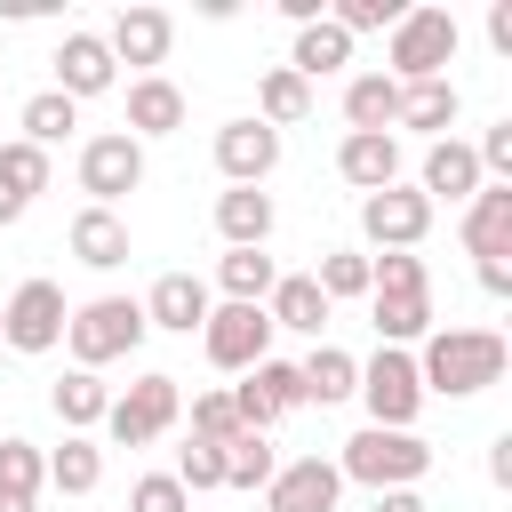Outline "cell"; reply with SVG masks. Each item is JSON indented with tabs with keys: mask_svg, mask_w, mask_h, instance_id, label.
<instances>
[{
	"mask_svg": "<svg viewBox=\"0 0 512 512\" xmlns=\"http://www.w3.org/2000/svg\"><path fill=\"white\" fill-rule=\"evenodd\" d=\"M360 232H368L384 256H392V248H416V240L432 232V200L408 192V184H384V192L360 200Z\"/></svg>",
	"mask_w": 512,
	"mask_h": 512,
	"instance_id": "cell-12",
	"label": "cell"
},
{
	"mask_svg": "<svg viewBox=\"0 0 512 512\" xmlns=\"http://www.w3.org/2000/svg\"><path fill=\"white\" fill-rule=\"evenodd\" d=\"M272 280H280V264H272L264 248H224V256H216V288H224V304H264Z\"/></svg>",
	"mask_w": 512,
	"mask_h": 512,
	"instance_id": "cell-27",
	"label": "cell"
},
{
	"mask_svg": "<svg viewBox=\"0 0 512 512\" xmlns=\"http://www.w3.org/2000/svg\"><path fill=\"white\" fill-rule=\"evenodd\" d=\"M216 168H224V184H264L280 168V136L264 120H224L216 128Z\"/></svg>",
	"mask_w": 512,
	"mask_h": 512,
	"instance_id": "cell-15",
	"label": "cell"
},
{
	"mask_svg": "<svg viewBox=\"0 0 512 512\" xmlns=\"http://www.w3.org/2000/svg\"><path fill=\"white\" fill-rule=\"evenodd\" d=\"M456 112H464V96H456V80H424V88H400V120L392 128H416V136H448L456 128Z\"/></svg>",
	"mask_w": 512,
	"mask_h": 512,
	"instance_id": "cell-26",
	"label": "cell"
},
{
	"mask_svg": "<svg viewBox=\"0 0 512 512\" xmlns=\"http://www.w3.org/2000/svg\"><path fill=\"white\" fill-rule=\"evenodd\" d=\"M192 440H208V448L240 440V408H232V392H192Z\"/></svg>",
	"mask_w": 512,
	"mask_h": 512,
	"instance_id": "cell-39",
	"label": "cell"
},
{
	"mask_svg": "<svg viewBox=\"0 0 512 512\" xmlns=\"http://www.w3.org/2000/svg\"><path fill=\"white\" fill-rule=\"evenodd\" d=\"M104 48H112V64H144V72H152V64H168V48H176V16L152 8V0H136V8L112 16Z\"/></svg>",
	"mask_w": 512,
	"mask_h": 512,
	"instance_id": "cell-13",
	"label": "cell"
},
{
	"mask_svg": "<svg viewBox=\"0 0 512 512\" xmlns=\"http://www.w3.org/2000/svg\"><path fill=\"white\" fill-rule=\"evenodd\" d=\"M344 120H352V136H392V120H400V80L360 72V80L344 88Z\"/></svg>",
	"mask_w": 512,
	"mask_h": 512,
	"instance_id": "cell-25",
	"label": "cell"
},
{
	"mask_svg": "<svg viewBox=\"0 0 512 512\" xmlns=\"http://www.w3.org/2000/svg\"><path fill=\"white\" fill-rule=\"evenodd\" d=\"M504 336L496 328H432L424 352H416V384L440 392V400H472L488 384H504Z\"/></svg>",
	"mask_w": 512,
	"mask_h": 512,
	"instance_id": "cell-1",
	"label": "cell"
},
{
	"mask_svg": "<svg viewBox=\"0 0 512 512\" xmlns=\"http://www.w3.org/2000/svg\"><path fill=\"white\" fill-rule=\"evenodd\" d=\"M480 184H488V176H480V160H472V144H464V136H440V144L424 152V184H416L424 200H456V208H464Z\"/></svg>",
	"mask_w": 512,
	"mask_h": 512,
	"instance_id": "cell-19",
	"label": "cell"
},
{
	"mask_svg": "<svg viewBox=\"0 0 512 512\" xmlns=\"http://www.w3.org/2000/svg\"><path fill=\"white\" fill-rule=\"evenodd\" d=\"M16 216H24V200H16V192H8V184H0V232H8V224H16Z\"/></svg>",
	"mask_w": 512,
	"mask_h": 512,
	"instance_id": "cell-46",
	"label": "cell"
},
{
	"mask_svg": "<svg viewBox=\"0 0 512 512\" xmlns=\"http://www.w3.org/2000/svg\"><path fill=\"white\" fill-rule=\"evenodd\" d=\"M200 344H208V360H216V368L248 376L256 360H272V320H264V304H208Z\"/></svg>",
	"mask_w": 512,
	"mask_h": 512,
	"instance_id": "cell-9",
	"label": "cell"
},
{
	"mask_svg": "<svg viewBox=\"0 0 512 512\" xmlns=\"http://www.w3.org/2000/svg\"><path fill=\"white\" fill-rule=\"evenodd\" d=\"M96 480H104V448L80 440V432H64V448L48 456V488H64V496H96Z\"/></svg>",
	"mask_w": 512,
	"mask_h": 512,
	"instance_id": "cell-31",
	"label": "cell"
},
{
	"mask_svg": "<svg viewBox=\"0 0 512 512\" xmlns=\"http://www.w3.org/2000/svg\"><path fill=\"white\" fill-rule=\"evenodd\" d=\"M0 184L32 208V192H48V152H40V144H24V136H16V144H0Z\"/></svg>",
	"mask_w": 512,
	"mask_h": 512,
	"instance_id": "cell-37",
	"label": "cell"
},
{
	"mask_svg": "<svg viewBox=\"0 0 512 512\" xmlns=\"http://www.w3.org/2000/svg\"><path fill=\"white\" fill-rule=\"evenodd\" d=\"M296 384H304V400L336 408V400L360 392V360H352L344 344H312V360H296Z\"/></svg>",
	"mask_w": 512,
	"mask_h": 512,
	"instance_id": "cell-24",
	"label": "cell"
},
{
	"mask_svg": "<svg viewBox=\"0 0 512 512\" xmlns=\"http://www.w3.org/2000/svg\"><path fill=\"white\" fill-rule=\"evenodd\" d=\"M128 512H192V496L176 488V472H144L128 488Z\"/></svg>",
	"mask_w": 512,
	"mask_h": 512,
	"instance_id": "cell-41",
	"label": "cell"
},
{
	"mask_svg": "<svg viewBox=\"0 0 512 512\" xmlns=\"http://www.w3.org/2000/svg\"><path fill=\"white\" fill-rule=\"evenodd\" d=\"M64 344H72V368H104V360H128L144 344V304L136 296H88L72 320H64Z\"/></svg>",
	"mask_w": 512,
	"mask_h": 512,
	"instance_id": "cell-4",
	"label": "cell"
},
{
	"mask_svg": "<svg viewBox=\"0 0 512 512\" xmlns=\"http://www.w3.org/2000/svg\"><path fill=\"white\" fill-rule=\"evenodd\" d=\"M200 320H208V280H192V272H160L152 296H144V328H176V336H192Z\"/></svg>",
	"mask_w": 512,
	"mask_h": 512,
	"instance_id": "cell-20",
	"label": "cell"
},
{
	"mask_svg": "<svg viewBox=\"0 0 512 512\" xmlns=\"http://www.w3.org/2000/svg\"><path fill=\"white\" fill-rule=\"evenodd\" d=\"M368 296H432V272L416 248H392V256H368Z\"/></svg>",
	"mask_w": 512,
	"mask_h": 512,
	"instance_id": "cell-33",
	"label": "cell"
},
{
	"mask_svg": "<svg viewBox=\"0 0 512 512\" xmlns=\"http://www.w3.org/2000/svg\"><path fill=\"white\" fill-rule=\"evenodd\" d=\"M304 112H312V88H304V80H296L288 64H272V72L256 80V120H264V128L280 136V128H296Z\"/></svg>",
	"mask_w": 512,
	"mask_h": 512,
	"instance_id": "cell-30",
	"label": "cell"
},
{
	"mask_svg": "<svg viewBox=\"0 0 512 512\" xmlns=\"http://www.w3.org/2000/svg\"><path fill=\"white\" fill-rule=\"evenodd\" d=\"M40 480H48V456L32 448V440H0V496H24V504H40Z\"/></svg>",
	"mask_w": 512,
	"mask_h": 512,
	"instance_id": "cell-36",
	"label": "cell"
},
{
	"mask_svg": "<svg viewBox=\"0 0 512 512\" xmlns=\"http://www.w3.org/2000/svg\"><path fill=\"white\" fill-rule=\"evenodd\" d=\"M464 256H480V264H496V256H512V184H480L472 200H464Z\"/></svg>",
	"mask_w": 512,
	"mask_h": 512,
	"instance_id": "cell-16",
	"label": "cell"
},
{
	"mask_svg": "<svg viewBox=\"0 0 512 512\" xmlns=\"http://www.w3.org/2000/svg\"><path fill=\"white\" fill-rule=\"evenodd\" d=\"M344 64H352V40H344V32L328 24V16L296 32V56H288V72H296L304 88H312V80H328V72H344Z\"/></svg>",
	"mask_w": 512,
	"mask_h": 512,
	"instance_id": "cell-28",
	"label": "cell"
},
{
	"mask_svg": "<svg viewBox=\"0 0 512 512\" xmlns=\"http://www.w3.org/2000/svg\"><path fill=\"white\" fill-rule=\"evenodd\" d=\"M336 176L368 200V192H384V184H400V136H344L336 144Z\"/></svg>",
	"mask_w": 512,
	"mask_h": 512,
	"instance_id": "cell-18",
	"label": "cell"
},
{
	"mask_svg": "<svg viewBox=\"0 0 512 512\" xmlns=\"http://www.w3.org/2000/svg\"><path fill=\"white\" fill-rule=\"evenodd\" d=\"M184 416V392H176V376H136L128 392H112V408H104V432L120 440V448H152L168 424Z\"/></svg>",
	"mask_w": 512,
	"mask_h": 512,
	"instance_id": "cell-6",
	"label": "cell"
},
{
	"mask_svg": "<svg viewBox=\"0 0 512 512\" xmlns=\"http://www.w3.org/2000/svg\"><path fill=\"white\" fill-rule=\"evenodd\" d=\"M480 288H488V296H512V264H504V256H496V264H480Z\"/></svg>",
	"mask_w": 512,
	"mask_h": 512,
	"instance_id": "cell-43",
	"label": "cell"
},
{
	"mask_svg": "<svg viewBox=\"0 0 512 512\" xmlns=\"http://www.w3.org/2000/svg\"><path fill=\"white\" fill-rule=\"evenodd\" d=\"M0 512H40V504H24V496H0Z\"/></svg>",
	"mask_w": 512,
	"mask_h": 512,
	"instance_id": "cell-47",
	"label": "cell"
},
{
	"mask_svg": "<svg viewBox=\"0 0 512 512\" xmlns=\"http://www.w3.org/2000/svg\"><path fill=\"white\" fill-rule=\"evenodd\" d=\"M72 256H80L88 272H120V264H128V224H120L112 208H80V216H72Z\"/></svg>",
	"mask_w": 512,
	"mask_h": 512,
	"instance_id": "cell-23",
	"label": "cell"
},
{
	"mask_svg": "<svg viewBox=\"0 0 512 512\" xmlns=\"http://www.w3.org/2000/svg\"><path fill=\"white\" fill-rule=\"evenodd\" d=\"M112 80H120V64H112L104 32H64V48H56V96L88 104V96H104Z\"/></svg>",
	"mask_w": 512,
	"mask_h": 512,
	"instance_id": "cell-14",
	"label": "cell"
},
{
	"mask_svg": "<svg viewBox=\"0 0 512 512\" xmlns=\"http://www.w3.org/2000/svg\"><path fill=\"white\" fill-rule=\"evenodd\" d=\"M376 512H424V496H416V488H384V496H376Z\"/></svg>",
	"mask_w": 512,
	"mask_h": 512,
	"instance_id": "cell-44",
	"label": "cell"
},
{
	"mask_svg": "<svg viewBox=\"0 0 512 512\" xmlns=\"http://www.w3.org/2000/svg\"><path fill=\"white\" fill-rule=\"evenodd\" d=\"M488 472H496V480H504V488H512V432H504V440H496V448H488Z\"/></svg>",
	"mask_w": 512,
	"mask_h": 512,
	"instance_id": "cell-45",
	"label": "cell"
},
{
	"mask_svg": "<svg viewBox=\"0 0 512 512\" xmlns=\"http://www.w3.org/2000/svg\"><path fill=\"white\" fill-rule=\"evenodd\" d=\"M264 320L272 328H296V336H320L328 328V296L312 288V272H280L272 296H264Z\"/></svg>",
	"mask_w": 512,
	"mask_h": 512,
	"instance_id": "cell-22",
	"label": "cell"
},
{
	"mask_svg": "<svg viewBox=\"0 0 512 512\" xmlns=\"http://www.w3.org/2000/svg\"><path fill=\"white\" fill-rule=\"evenodd\" d=\"M64 320H72L64 288H56V280H24V288L0 304V344H16V352H56V344H64Z\"/></svg>",
	"mask_w": 512,
	"mask_h": 512,
	"instance_id": "cell-8",
	"label": "cell"
},
{
	"mask_svg": "<svg viewBox=\"0 0 512 512\" xmlns=\"http://www.w3.org/2000/svg\"><path fill=\"white\" fill-rule=\"evenodd\" d=\"M272 472H280V456H272V440H264V432L224 440V488H264Z\"/></svg>",
	"mask_w": 512,
	"mask_h": 512,
	"instance_id": "cell-35",
	"label": "cell"
},
{
	"mask_svg": "<svg viewBox=\"0 0 512 512\" xmlns=\"http://www.w3.org/2000/svg\"><path fill=\"white\" fill-rule=\"evenodd\" d=\"M456 16L448 8H408L400 24H392V48H384V80H400V88H424V80H448V64H456Z\"/></svg>",
	"mask_w": 512,
	"mask_h": 512,
	"instance_id": "cell-2",
	"label": "cell"
},
{
	"mask_svg": "<svg viewBox=\"0 0 512 512\" xmlns=\"http://www.w3.org/2000/svg\"><path fill=\"white\" fill-rule=\"evenodd\" d=\"M272 192H256V184H232V192H216V232H224V248H264L272 240Z\"/></svg>",
	"mask_w": 512,
	"mask_h": 512,
	"instance_id": "cell-21",
	"label": "cell"
},
{
	"mask_svg": "<svg viewBox=\"0 0 512 512\" xmlns=\"http://www.w3.org/2000/svg\"><path fill=\"white\" fill-rule=\"evenodd\" d=\"M360 400H368V424H384V432H416V408H424L416 352L376 344V360H360Z\"/></svg>",
	"mask_w": 512,
	"mask_h": 512,
	"instance_id": "cell-5",
	"label": "cell"
},
{
	"mask_svg": "<svg viewBox=\"0 0 512 512\" xmlns=\"http://www.w3.org/2000/svg\"><path fill=\"white\" fill-rule=\"evenodd\" d=\"M0 144H8V136H0Z\"/></svg>",
	"mask_w": 512,
	"mask_h": 512,
	"instance_id": "cell-48",
	"label": "cell"
},
{
	"mask_svg": "<svg viewBox=\"0 0 512 512\" xmlns=\"http://www.w3.org/2000/svg\"><path fill=\"white\" fill-rule=\"evenodd\" d=\"M232 408H240V432H272L280 416H296V408H304L296 360H256V368L232 384Z\"/></svg>",
	"mask_w": 512,
	"mask_h": 512,
	"instance_id": "cell-10",
	"label": "cell"
},
{
	"mask_svg": "<svg viewBox=\"0 0 512 512\" xmlns=\"http://www.w3.org/2000/svg\"><path fill=\"white\" fill-rule=\"evenodd\" d=\"M176 488H184V496H192V488H224V448L192 440V448L176 456Z\"/></svg>",
	"mask_w": 512,
	"mask_h": 512,
	"instance_id": "cell-40",
	"label": "cell"
},
{
	"mask_svg": "<svg viewBox=\"0 0 512 512\" xmlns=\"http://www.w3.org/2000/svg\"><path fill=\"white\" fill-rule=\"evenodd\" d=\"M176 128H184V88L160 72H136L128 80V136L144 144V136H176Z\"/></svg>",
	"mask_w": 512,
	"mask_h": 512,
	"instance_id": "cell-17",
	"label": "cell"
},
{
	"mask_svg": "<svg viewBox=\"0 0 512 512\" xmlns=\"http://www.w3.org/2000/svg\"><path fill=\"white\" fill-rule=\"evenodd\" d=\"M336 496H344L336 456H288L264 480V512H336Z\"/></svg>",
	"mask_w": 512,
	"mask_h": 512,
	"instance_id": "cell-11",
	"label": "cell"
},
{
	"mask_svg": "<svg viewBox=\"0 0 512 512\" xmlns=\"http://www.w3.org/2000/svg\"><path fill=\"white\" fill-rule=\"evenodd\" d=\"M136 184H144V144L128 128H104V136L80 144V192H88V208H120Z\"/></svg>",
	"mask_w": 512,
	"mask_h": 512,
	"instance_id": "cell-7",
	"label": "cell"
},
{
	"mask_svg": "<svg viewBox=\"0 0 512 512\" xmlns=\"http://www.w3.org/2000/svg\"><path fill=\"white\" fill-rule=\"evenodd\" d=\"M336 472L384 496V488H416V480L432 472V448H424L416 432H384V424H360V432L344 440V456H336Z\"/></svg>",
	"mask_w": 512,
	"mask_h": 512,
	"instance_id": "cell-3",
	"label": "cell"
},
{
	"mask_svg": "<svg viewBox=\"0 0 512 512\" xmlns=\"http://www.w3.org/2000/svg\"><path fill=\"white\" fill-rule=\"evenodd\" d=\"M48 408L64 416V432H88V424H104V408H112V384H104V376H88V368H72V376H56Z\"/></svg>",
	"mask_w": 512,
	"mask_h": 512,
	"instance_id": "cell-29",
	"label": "cell"
},
{
	"mask_svg": "<svg viewBox=\"0 0 512 512\" xmlns=\"http://www.w3.org/2000/svg\"><path fill=\"white\" fill-rule=\"evenodd\" d=\"M376 304V336L384 344H416V336H432V296H368Z\"/></svg>",
	"mask_w": 512,
	"mask_h": 512,
	"instance_id": "cell-34",
	"label": "cell"
},
{
	"mask_svg": "<svg viewBox=\"0 0 512 512\" xmlns=\"http://www.w3.org/2000/svg\"><path fill=\"white\" fill-rule=\"evenodd\" d=\"M312 288L336 304V296H368V256H352V248H328L320 264H312Z\"/></svg>",
	"mask_w": 512,
	"mask_h": 512,
	"instance_id": "cell-38",
	"label": "cell"
},
{
	"mask_svg": "<svg viewBox=\"0 0 512 512\" xmlns=\"http://www.w3.org/2000/svg\"><path fill=\"white\" fill-rule=\"evenodd\" d=\"M488 40H496V56H512V0L488 8Z\"/></svg>",
	"mask_w": 512,
	"mask_h": 512,
	"instance_id": "cell-42",
	"label": "cell"
},
{
	"mask_svg": "<svg viewBox=\"0 0 512 512\" xmlns=\"http://www.w3.org/2000/svg\"><path fill=\"white\" fill-rule=\"evenodd\" d=\"M16 128H24V144H40V152H48V144H64V136L80 128V104H72V96H56V88H40V96L16 112Z\"/></svg>",
	"mask_w": 512,
	"mask_h": 512,
	"instance_id": "cell-32",
	"label": "cell"
}]
</instances>
